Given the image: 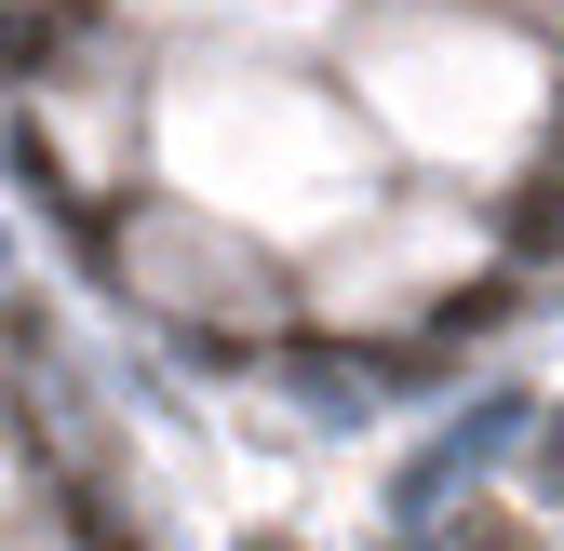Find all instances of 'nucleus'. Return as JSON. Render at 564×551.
<instances>
[{
  "label": "nucleus",
  "mask_w": 564,
  "mask_h": 551,
  "mask_svg": "<svg viewBox=\"0 0 564 551\" xmlns=\"http://www.w3.org/2000/svg\"><path fill=\"white\" fill-rule=\"evenodd\" d=\"M538 471H551V485H564V431H551V444H538Z\"/></svg>",
  "instance_id": "nucleus-1"
}]
</instances>
